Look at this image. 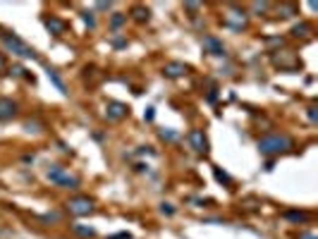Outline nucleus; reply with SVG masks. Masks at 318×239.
Wrapping results in <instances>:
<instances>
[{
  "label": "nucleus",
  "instance_id": "nucleus-1",
  "mask_svg": "<svg viewBox=\"0 0 318 239\" xmlns=\"http://www.w3.org/2000/svg\"><path fill=\"white\" fill-rule=\"evenodd\" d=\"M256 148L261 156H280V153H287L292 148V139L287 134H268L264 139H258Z\"/></svg>",
  "mask_w": 318,
  "mask_h": 239
},
{
  "label": "nucleus",
  "instance_id": "nucleus-2",
  "mask_svg": "<svg viewBox=\"0 0 318 239\" xmlns=\"http://www.w3.org/2000/svg\"><path fill=\"white\" fill-rule=\"evenodd\" d=\"M46 177L58 186H65V189H77L79 186V177L67 172V168L62 165H50L48 170H46Z\"/></svg>",
  "mask_w": 318,
  "mask_h": 239
},
{
  "label": "nucleus",
  "instance_id": "nucleus-3",
  "mask_svg": "<svg viewBox=\"0 0 318 239\" xmlns=\"http://www.w3.org/2000/svg\"><path fill=\"white\" fill-rule=\"evenodd\" d=\"M2 44H5L8 50H12V53L20 55V58H32V60L36 58V50H34L32 46L24 44L17 34H2Z\"/></svg>",
  "mask_w": 318,
  "mask_h": 239
},
{
  "label": "nucleus",
  "instance_id": "nucleus-4",
  "mask_svg": "<svg viewBox=\"0 0 318 239\" xmlns=\"http://www.w3.org/2000/svg\"><path fill=\"white\" fill-rule=\"evenodd\" d=\"M67 210L77 218L88 216V213H94V201L88 196H74V198L67 201Z\"/></svg>",
  "mask_w": 318,
  "mask_h": 239
},
{
  "label": "nucleus",
  "instance_id": "nucleus-5",
  "mask_svg": "<svg viewBox=\"0 0 318 239\" xmlns=\"http://www.w3.org/2000/svg\"><path fill=\"white\" fill-rule=\"evenodd\" d=\"M186 142H189V146H192L196 153H206V151H208V139H206V134H204L201 130H192V132H189Z\"/></svg>",
  "mask_w": 318,
  "mask_h": 239
},
{
  "label": "nucleus",
  "instance_id": "nucleus-6",
  "mask_svg": "<svg viewBox=\"0 0 318 239\" xmlns=\"http://www.w3.org/2000/svg\"><path fill=\"white\" fill-rule=\"evenodd\" d=\"M127 112H130V108L124 106V103H118V100H110L108 108H106V118L112 120V122H118V120L127 118Z\"/></svg>",
  "mask_w": 318,
  "mask_h": 239
},
{
  "label": "nucleus",
  "instance_id": "nucleus-7",
  "mask_svg": "<svg viewBox=\"0 0 318 239\" xmlns=\"http://www.w3.org/2000/svg\"><path fill=\"white\" fill-rule=\"evenodd\" d=\"M225 24H228V26H232L234 32H242V29L246 26V12H244V10H232L230 14H228Z\"/></svg>",
  "mask_w": 318,
  "mask_h": 239
},
{
  "label": "nucleus",
  "instance_id": "nucleus-8",
  "mask_svg": "<svg viewBox=\"0 0 318 239\" xmlns=\"http://www.w3.org/2000/svg\"><path fill=\"white\" fill-rule=\"evenodd\" d=\"M17 100H12V98H0V120H12L17 115Z\"/></svg>",
  "mask_w": 318,
  "mask_h": 239
},
{
  "label": "nucleus",
  "instance_id": "nucleus-9",
  "mask_svg": "<svg viewBox=\"0 0 318 239\" xmlns=\"http://www.w3.org/2000/svg\"><path fill=\"white\" fill-rule=\"evenodd\" d=\"M186 72H189V67H186L184 62H168V65L163 67V74L168 76V79H177V76H184Z\"/></svg>",
  "mask_w": 318,
  "mask_h": 239
},
{
  "label": "nucleus",
  "instance_id": "nucleus-10",
  "mask_svg": "<svg viewBox=\"0 0 318 239\" xmlns=\"http://www.w3.org/2000/svg\"><path fill=\"white\" fill-rule=\"evenodd\" d=\"M204 48H206L210 55H218V58L225 55V46H222V41L216 38V36H206V38H204Z\"/></svg>",
  "mask_w": 318,
  "mask_h": 239
},
{
  "label": "nucleus",
  "instance_id": "nucleus-11",
  "mask_svg": "<svg viewBox=\"0 0 318 239\" xmlns=\"http://www.w3.org/2000/svg\"><path fill=\"white\" fill-rule=\"evenodd\" d=\"M44 24H46V29L53 34V36H60V34L67 29V24L62 22V20H58V17H46Z\"/></svg>",
  "mask_w": 318,
  "mask_h": 239
},
{
  "label": "nucleus",
  "instance_id": "nucleus-12",
  "mask_svg": "<svg viewBox=\"0 0 318 239\" xmlns=\"http://www.w3.org/2000/svg\"><path fill=\"white\" fill-rule=\"evenodd\" d=\"M282 218H285V220H290V222H296V225H299V222H306L311 216H308L306 210H287Z\"/></svg>",
  "mask_w": 318,
  "mask_h": 239
},
{
  "label": "nucleus",
  "instance_id": "nucleus-13",
  "mask_svg": "<svg viewBox=\"0 0 318 239\" xmlns=\"http://www.w3.org/2000/svg\"><path fill=\"white\" fill-rule=\"evenodd\" d=\"M48 79H50V82H53L55 86H58V91H60L62 96H67V86H65V82H62V76L58 74L55 70H48Z\"/></svg>",
  "mask_w": 318,
  "mask_h": 239
},
{
  "label": "nucleus",
  "instance_id": "nucleus-14",
  "mask_svg": "<svg viewBox=\"0 0 318 239\" xmlns=\"http://www.w3.org/2000/svg\"><path fill=\"white\" fill-rule=\"evenodd\" d=\"M132 14H134V20H136V22H148V17H151V12L146 10V8H139V5L132 10Z\"/></svg>",
  "mask_w": 318,
  "mask_h": 239
},
{
  "label": "nucleus",
  "instance_id": "nucleus-15",
  "mask_svg": "<svg viewBox=\"0 0 318 239\" xmlns=\"http://www.w3.org/2000/svg\"><path fill=\"white\" fill-rule=\"evenodd\" d=\"M308 32H311V26H308L306 22H302V24H296V26H292V36H296V38H299V36H302V38H304V36H308Z\"/></svg>",
  "mask_w": 318,
  "mask_h": 239
},
{
  "label": "nucleus",
  "instance_id": "nucleus-16",
  "mask_svg": "<svg viewBox=\"0 0 318 239\" xmlns=\"http://www.w3.org/2000/svg\"><path fill=\"white\" fill-rule=\"evenodd\" d=\"M72 230L77 232L79 237H94V234H96V230L94 228H84V225H72Z\"/></svg>",
  "mask_w": 318,
  "mask_h": 239
},
{
  "label": "nucleus",
  "instance_id": "nucleus-17",
  "mask_svg": "<svg viewBox=\"0 0 318 239\" xmlns=\"http://www.w3.org/2000/svg\"><path fill=\"white\" fill-rule=\"evenodd\" d=\"M124 20H127V14H122V12H115V14H112V20H110L112 29H120L122 24H124Z\"/></svg>",
  "mask_w": 318,
  "mask_h": 239
},
{
  "label": "nucleus",
  "instance_id": "nucleus-18",
  "mask_svg": "<svg viewBox=\"0 0 318 239\" xmlns=\"http://www.w3.org/2000/svg\"><path fill=\"white\" fill-rule=\"evenodd\" d=\"M160 139H165V142H177L180 134L175 130H160Z\"/></svg>",
  "mask_w": 318,
  "mask_h": 239
},
{
  "label": "nucleus",
  "instance_id": "nucleus-19",
  "mask_svg": "<svg viewBox=\"0 0 318 239\" xmlns=\"http://www.w3.org/2000/svg\"><path fill=\"white\" fill-rule=\"evenodd\" d=\"M278 12H282V17H292V14L296 12V8H294V5H280Z\"/></svg>",
  "mask_w": 318,
  "mask_h": 239
},
{
  "label": "nucleus",
  "instance_id": "nucleus-20",
  "mask_svg": "<svg viewBox=\"0 0 318 239\" xmlns=\"http://www.w3.org/2000/svg\"><path fill=\"white\" fill-rule=\"evenodd\" d=\"M82 17H84V22H86L88 26H91V29H94V26H96V20H94V12H84V14H82Z\"/></svg>",
  "mask_w": 318,
  "mask_h": 239
},
{
  "label": "nucleus",
  "instance_id": "nucleus-21",
  "mask_svg": "<svg viewBox=\"0 0 318 239\" xmlns=\"http://www.w3.org/2000/svg\"><path fill=\"white\" fill-rule=\"evenodd\" d=\"M216 177H218L220 182H225V184H230V177H228V174H225V172H220L218 168H216Z\"/></svg>",
  "mask_w": 318,
  "mask_h": 239
},
{
  "label": "nucleus",
  "instance_id": "nucleus-22",
  "mask_svg": "<svg viewBox=\"0 0 318 239\" xmlns=\"http://www.w3.org/2000/svg\"><path fill=\"white\" fill-rule=\"evenodd\" d=\"M296 239H318V237L314 234V232H299V237Z\"/></svg>",
  "mask_w": 318,
  "mask_h": 239
},
{
  "label": "nucleus",
  "instance_id": "nucleus-23",
  "mask_svg": "<svg viewBox=\"0 0 318 239\" xmlns=\"http://www.w3.org/2000/svg\"><path fill=\"white\" fill-rule=\"evenodd\" d=\"M24 130H26V132H38V124H36V122H26V124H24Z\"/></svg>",
  "mask_w": 318,
  "mask_h": 239
},
{
  "label": "nucleus",
  "instance_id": "nucleus-24",
  "mask_svg": "<svg viewBox=\"0 0 318 239\" xmlns=\"http://www.w3.org/2000/svg\"><path fill=\"white\" fill-rule=\"evenodd\" d=\"M112 46H115V48H124V46H127V41H124V38H115V41H112Z\"/></svg>",
  "mask_w": 318,
  "mask_h": 239
},
{
  "label": "nucleus",
  "instance_id": "nucleus-25",
  "mask_svg": "<svg viewBox=\"0 0 318 239\" xmlns=\"http://www.w3.org/2000/svg\"><path fill=\"white\" fill-rule=\"evenodd\" d=\"M12 74H14V76H22V74H24V67H20V65L12 67Z\"/></svg>",
  "mask_w": 318,
  "mask_h": 239
},
{
  "label": "nucleus",
  "instance_id": "nucleus-26",
  "mask_svg": "<svg viewBox=\"0 0 318 239\" xmlns=\"http://www.w3.org/2000/svg\"><path fill=\"white\" fill-rule=\"evenodd\" d=\"M163 213H168V216H172V213H175V208L170 206V204H163Z\"/></svg>",
  "mask_w": 318,
  "mask_h": 239
},
{
  "label": "nucleus",
  "instance_id": "nucleus-27",
  "mask_svg": "<svg viewBox=\"0 0 318 239\" xmlns=\"http://www.w3.org/2000/svg\"><path fill=\"white\" fill-rule=\"evenodd\" d=\"M308 118L316 122V106H311V108H308Z\"/></svg>",
  "mask_w": 318,
  "mask_h": 239
},
{
  "label": "nucleus",
  "instance_id": "nucleus-28",
  "mask_svg": "<svg viewBox=\"0 0 318 239\" xmlns=\"http://www.w3.org/2000/svg\"><path fill=\"white\" fill-rule=\"evenodd\" d=\"M58 218H60V213H48V216H46V220H58Z\"/></svg>",
  "mask_w": 318,
  "mask_h": 239
},
{
  "label": "nucleus",
  "instance_id": "nucleus-29",
  "mask_svg": "<svg viewBox=\"0 0 318 239\" xmlns=\"http://www.w3.org/2000/svg\"><path fill=\"white\" fill-rule=\"evenodd\" d=\"M96 8H98V10H108V8H110V2H98Z\"/></svg>",
  "mask_w": 318,
  "mask_h": 239
},
{
  "label": "nucleus",
  "instance_id": "nucleus-30",
  "mask_svg": "<svg viewBox=\"0 0 318 239\" xmlns=\"http://www.w3.org/2000/svg\"><path fill=\"white\" fill-rule=\"evenodd\" d=\"M144 118H146V120H148V122H151V120H154V108H148V112H146Z\"/></svg>",
  "mask_w": 318,
  "mask_h": 239
},
{
  "label": "nucleus",
  "instance_id": "nucleus-31",
  "mask_svg": "<svg viewBox=\"0 0 318 239\" xmlns=\"http://www.w3.org/2000/svg\"><path fill=\"white\" fill-rule=\"evenodd\" d=\"M2 67H5V58L0 55V70H2Z\"/></svg>",
  "mask_w": 318,
  "mask_h": 239
}]
</instances>
